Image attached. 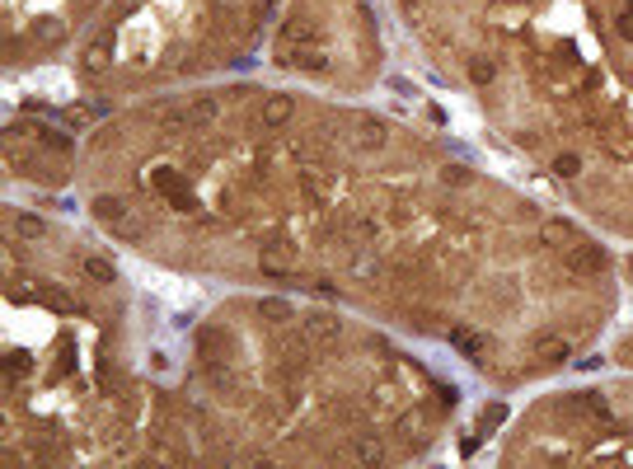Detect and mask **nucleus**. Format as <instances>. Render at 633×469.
Masks as SVG:
<instances>
[{"mask_svg":"<svg viewBox=\"0 0 633 469\" xmlns=\"http://www.w3.org/2000/svg\"><path fill=\"white\" fill-rule=\"evenodd\" d=\"M601 267V249H577L572 253V272H596Z\"/></svg>","mask_w":633,"mask_h":469,"instance_id":"f03ea898","label":"nucleus"},{"mask_svg":"<svg viewBox=\"0 0 633 469\" xmlns=\"http://www.w3.org/2000/svg\"><path fill=\"white\" fill-rule=\"evenodd\" d=\"M286 113H291V104H286V99H267L263 122H267V127H281V122H286Z\"/></svg>","mask_w":633,"mask_h":469,"instance_id":"f257e3e1","label":"nucleus"},{"mask_svg":"<svg viewBox=\"0 0 633 469\" xmlns=\"http://www.w3.org/2000/svg\"><path fill=\"white\" fill-rule=\"evenodd\" d=\"M469 71H474V80H479V85H483V80H493V62H474Z\"/></svg>","mask_w":633,"mask_h":469,"instance_id":"7ed1b4c3","label":"nucleus"}]
</instances>
